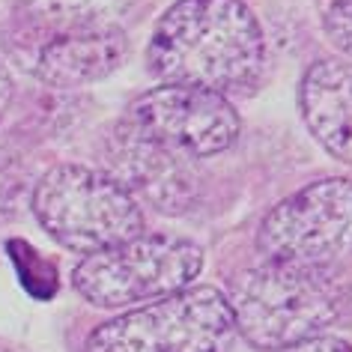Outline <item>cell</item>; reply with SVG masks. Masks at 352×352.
Here are the masks:
<instances>
[{"label":"cell","instance_id":"6da1fadb","mask_svg":"<svg viewBox=\"0 0 352 352\" xmlns=\"http://www.w3.org/2000/svg\"><path fill=\"white\" fill-rule=\"evenodd\" d=\"M263 60V28L242 0H176L146 45V66L158 81L218 96L254 87Z\"/></svg>","mask_w":352,"mask_h":352},{"label":"cell","instance_id":"7a4b0ae2","mask_svg":"<svg viewBox=\"0 0 352 352\" xmlns=\"http://www.w3.org/2000/svg\"><path fill=\"white\" fill-rule=\"evenodd\" d=\"M227 302L236 331L263 352L311 340L340 316V289L331 272L275 260L242 272Z\"/></svg>","mask_w":352,"mask_h":352},{"label":"cell","instance_id":"3957f363","mask_svg":"<svg viewBox=\"0 0 352 352\" xmlns=\"http://www.w3.org/2000/svg\"><path fill=\"white\" fill-rule=\"evenodd\" d=\"M30 209L51 239L84 257L144 233L138 200L104 170L84 164H57L42 173Z\"/></svg>","mask_w":352,"mask_h":352},{"label":"cell","instance_id":"277c9868","mask_svg":"<svg viewBox=\"0 0 352 352\" xmlns=\"http://www.w3.org/2000/svg\"><path fill=\"white\" fill-rule=\"evenodd\" d=\"M204 248L167 233H140L99 254H87L72 284L96 307H129L158 302L195 284L204 272Z\"/></svg>","mask_w":352,"mask_h":352},{"label":"cell","instance_id":"5b68a950","mask_svg":"<svg viewBox=\"0 0 352 352\" xmlns=\"http://www.w3.org/2000/svg\"><path fill=\"white\" fill-rule=\"evenodd\" d=\"M236 325L230 302L215 287H186L102 322L87 352H227Z\"/></svg>","mask_w":352,"mask_h":352},{"label":"cell","instance_id":"8992f818","mask_svg":"<svg viewBox=\"0 0 352 352\" xmlns=\"http://www.w3.org/2000/svg\"><path fill=\"white\" fill-rule=\"evenodd\" d=\"M257 248L266 260L331 272L352 257V179L325 176L284 197L263 218Z\"/></svg>","mask_w":352,"mask_h":352},{"label":"cell","instance_id":"52a82bcc","mask_svg":"<svg viewBox=\"0 0 352 352\" xmlns=\"http://www.w3.org/2000/svg\"><path fill=\"white\" fill-rule=\"evenodd\" d=\"M122 122L195 162L227 153L242 131L239 113L227 96L176 84L140 93L122 113Z\"/></svg>","mask_w":352,"mask_h":352},{"label":"cell","instance_id":"ba28073f","mask_svg":"<svg viewBox=\"0 0 352 352\" xmlns=\"http://www.w3.org/2000/svg\"><path fill=\"white\" fill-rule=\"evenodd\" d=\"M102 164L135 200L164 215H182L200 197L197 162L138 135L126 122H113L102 144Z\"/></svg>","mask_w":352,"mask_h":352},{"label":"cell","instance_id":"9c48e42d","mask_svg":"<svg viewBox=\"0 0 352 352\" xmlns=\"http://www.w3.org/2000/svg\"><path fill=\"white\" fill-rule=\"evenodd\" d=\"M42 30V28H39ZM30 57V72L48 87L72 90L113 75L129 57V36L120 24L42 30Z\"/></svg>","mask_w":352,"mask_h":352},{"label":"cell","instance_id":"30bf717a","mask_svg":"<svg viewBox=\"0 0 352 352\" xmlns=\"http://www.w3.org/2000/svg\"><path fill=\"white\" fill-rule=\"evenodd\" d=\"M298 111L316 144L352 167V60L325 57L311 63L298 84Z\"/></svg>","mask_w":352,"mask_h":352},{"label":"cell","instance_id":"8fae6325","mask_svg":"<svg viewBox=\"0 0 352 352\" xmlns=\"http://www.w3.org/2000/svg\"><path fill=\"white\" fill-rule=\"evenodd\" d=\"M140 0H15V10L36 28H99L120 24Z\"/></svg>","mask_w":352,"mask_h":352},{"label":"cell","instance_id":"7c38bea8","mask_svg":"<svg viewBox=\"0 0 352 352\" xmlns=\"http://www.w3.org/2000/svg\"><path fill=\"white\" fill-rule=\"evenodd\" d=\"M28 167L10 153H0V221L12 218L28 200Z\"/></svg>","mask_w":352,"mask_h":352},{"label":"cell","instance_id":"4fadbf2b","mask_svg":"<svg viewBox=\"0 0 352 352\" xmlns=\"http://www.w3.org/2000/svg\"><path fill=\"white\" fill-rule=\"evenodd\" d=\"M320 24L343 57H352V0H320Z\"/></svg>","mask_w":352,"mask_h":352},{"label":"cell","instance_id":"5bb4252c","mask_svg":"<svg viewBox=\"0 0 352 352\" xmlns=\"http://www.w3.org/2000/svg\"><path fill=\"white\" fill-rule=\"evenodd\" d=\"M278 352H352V346L340 338L316 334L311 340H302V343H296V346H287V349H278Z\"/></svg>","mask_w":352,"mask_h":352},{"label":"cell","instance_id":"9a60e30c","mask_svg":"<svg viewBox=\"0 0 352 352\" xmlns=\"http://www.w3.org/2000/svg\"><path fill=\"white\" fill-rule=\"evenodd\" d=\"M10 102H12V75H10V69L0 63V120H3Z\"/></svg>","mask_w":352,"mask_h":352},{"label":"cell","instance_id":"2e32d148","mask_svg":"<svg viewBox=\"0 0 352 352\" xmlns=\"http://www.w3.org/2000/svg\"><path fill=\"white\" fill-rule=\"evenodd\" d=\"M338 320H346L349 329H352V287L346 289V293H340V316Z\"/></svg>","mask_w":352,"mask_h":352},{"label":"cell","instance_id":"e0dca14e","mask_svg":"<svg viewBox=\"0 0 352 352\" xmlns=\"http://www.w3.org/2000/svg\"><path fill=\"white\" fill-rule=\"evenodd\" d=\"M0 352H10V349H6V346H0Z\"/></svg>","mask_w":352,"mask_h":352}]
</instances>
